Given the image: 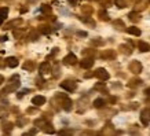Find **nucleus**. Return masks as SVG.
<instances>
[{
    "instance_id": "24",
    "label": "nucleus",
    "mask_w": 150,
    "mask_h": 136,
    "mask_svg": "<svg viewBox=\"0 0 150 136\" xmlns=\"http://www.w3.org/2000/svg\"><path fill=\"white\" fill-rule=\"evenodd\" d=\"M141 80H139V78H132L131 81H129V84H128V85L129 87H135V85H139V84H141Z\"/></svg>"
},
{
    "instance_id": "1",
    "label": "nucleus",
    "mask_w": 150,
    "mask_h": 136,
    "mask_svg": "<svg viewBox=\"0 0 150 136\" xmlns=\"http://www.w3.org/2000/svg\"><path fill=\"white\" fill-rule=\"evenodd\" d=\"M94 76H95L96 78H99L100 81H106V80H109V77H110V74L108 73V70L103 68L96 69L95 72H94Z\"/></svg>"
},
{
    "instance_id": "16",
    "label": "nucleus",
    "mask_w": 150,
    "mask_h": 136,
    "mask_svg": "<svg viewBox=\"0 0 150 136\" xmlns=\"http://www.w3.org/2000/svg\"><path fill=\"white\" fill-rule=\"evenodd\" d=\"M128 18L131 19L132 22H137V21H139V19H141V15H139V13H138V11H132V13L128 14Z\"/></svg>"
},
{
    "instance_id": "23",
    "label": "nucleus",
    "mask_w": 150,
    "mask_h": 136,
    "mask_svg": "<svg viewBox=\"0 0 150 136\" xmlns=\"http://www.w3.org/2000/svg\"><path fill=\"white\" fill-rule=\"evenodd\" d=\"M7 14H8V8L7 7H3V8H0V17L4 19L7 17Z\"/></svg>"
},
{
    "instance_id": "17",
    "label": "nucleus",
    "mask_w": 150,
    "mask_h": 136,
    "mask_svg": "<svg viewBox=\"0 0 150 136\" xmlns=\"http://www.w3.org/2000/svg\"><path fill=\"white\" fill-rule=\"evenodd\" d=\"M25 70H28V72H32L33 69H35V62H32V61H26L25 63H23L22 66Z\"/></svg>"
},
{
    "instance_id": "21",
    "label": "nucleus",
    "mask_w": 150,
    "mask_h": 136,
    "mask_svg": "<svg viewBox=\"0 0 150 136\" xmlns=\"http://www.w3.org/2000/svg\"><path fill=\"white\" fill-rule=\"evenodd\" d=\"M114 3H116V6H117V7L123 8V7H125V6H127V0H114Z\"/></svg>"
},
{
    "instance_id": "10",
    "label": "nucleus",
    "mask_w": 150,
    "mask_h": 136,
    "mask_svg": "<svg viewBox=\"0 0 150 136\" xmlns=\"http://www.w3.org/2000/svg\"><path fill=\"white\" fill-rule=\"evenodd\" d=\"M32 103L35 104V106H43V104L46 103V98L41 96V95H37L32 99Z\"/></svg>"
},
{
    "instance_id": "15",
    "label": "nucleus",
    "mask_w": 150,
    "mask_h": 136,
    "mask_svg": "<svg viewBox=\"0 0 150 136\" xmlns=\"http://www.w3.org/2000/svg\"><path fill=\"white\" fill-rule=\"evenodd\" d=\"M149 0H139L137 3V6H135V8H137V11H143V10L146 8V3H147Z\"/></svg>"
},
{
    "instance_id": "5",
    "label": "nucleus",
    "mask_w": 150,
    "mask_h": 136,
    "mask_svg": "<svg viewBox=\"0 0 150 136\" xmlns=\"http://www.w3.org/2000/svg\"><path fill=\"white\" fill-rule=\"evenodd\" d=\"M64 63L65 65H76L77 63V58L74 54H68L64 58Z\"/></svg>"
},
{
    "instance_id": "4",
    "label": "nucleus",
    "mask_w": 150,
    "mask_h": 136,
    "mask_svg": "<svg viewBox=\"0 0 150 136\" xmlns=\"http://www.w3.org/2000/svg\"><path fill=\"white\" fill-rule=\"evenodd\" d=\"M141 121L143 125H149L150 124V109H143L141 111Z\"/></svg>"
},
{
    "instance_id": "25",
    "label": "nucleus",
    "mask_w": 150,
    "mask_h": 136,
    "mask_svg": "<svg viewBox=\"0 0 150 136\" xmlns=\"http://www.w3.org/2000/svg\"><path fill=\"white\" fill-rule=\"evenodd\" d=\"M99 18L102 21H109V15H108V13H105V11H99Z\"/></svg>"
},
{
    "instance_id": "35",
    "label": "nucleus",
    "mask_w": 150,
    "mask_h": 136,
    "mask_svg": "<svg viewBox=\"0 0 150 136\" xmlns=\"http://www.w3.org/2000/svg\"><path fill=\"white\" fill-rule=\"evenodd\" d=\"M3 21H4V19H3V18H1V17H0V25L3 23Z\"/></svg>"
},
{
    "instance_id": "13",
    "label": "nucleus",
    "mask_w": 150,
    "mask_h": 136,
    "mask_svg": "<svg viewBox=\"0 0 150 136\" xmlns=\"http://www.w3.org/2000/svg\"><path fill=\"white\" fill-rule=\"evenodd\" d=\"M138 47H139V51H142V52H147V51H150V44L149 43H146V41H139Z\"/></svg>"
},
{
    "instance_id": "7",
    "label": "nucleus",
    "mask_w": 150,
    "mask_h": 136,
    "mask_svg": "<svg viewBox=\"0 0 150 136\" xmlns=\"http://www.w3.org/2000/svg\"><path fill=\"white\" fill-rule=\"evenodd\" d=\"M39 70H40V74H48V73L51 72V66L48 62H43V63L40 65V68H39Z\"/></svg>"
},
{
    "instance_id": "37",
    "label": "nucleus",
    "mask_w": 150,
    "mask_h": 136,
    "mask_svg": "<svg viewBox=\"0 0 150 136\" xmlns=\"http://www.w3.org/2000/svg\"><path fill=\"white\" fill-rule=\"evenodd\" d=\"M0 41H1V40H0Z\"/></svg>"
},
{
    "instance_id": "14",
    "label": "nucleus",
    "mask_w": 150,
    "mask_h": 136,
    "mask_svg": "<svg viewBox=\"0 0 150 136\" xmlns=\"http://www.w3.org/2000/svg\"><path fill=\"white\" fill-rule=\"evenodd\" d=\"M127 32L129 33V35H134V36H141V29L137 26H131L127 29Z\"/></svg>"
},
{
    "instance_id": "18",
    "label": "nucleus",
    "mask_w": 150,
    "mask_h": 136,
    "mask_svg": "<svg viewBox=\"0 0 150 136\" xmlns=\"http://www.w3.org/2000/svg\"><path fill=\"white\" fill-rule=\"evenodd\" d=\"M105 104V100L100 99V98H98V99L94 100V107H96V109H100V107H103Z\"/></svg>"
},
{
    "instance_id": "29",
    "label": "nucleus",
    "mask_w": 150,
    "mask_h": 136,
    "mask_svg": "<svg viewBox=\"0 0 150 136\" xmlns=\"http://www.w3.org/2000/svg\"><path fill=\"white\" fill-rule=\"evenodd\" d=\"M83 11H86V13H91L92 10H91V7H83Z\"/></svg>"
},
{
    "instance_id": "27",
    "label": "nucleus",
    "mask_w": 150,
    "mask_h": 136,
    "mask_svg": "<svg viewBox=\"0 0 150 136\" xmlns=\"http://www.w3.org/2000/svg\"><path fill=\"white\" fill-rule=\"evenodd\" d=\"M114 26H120L118 29H120V30H123V29H124V23L121 22V21H116V22H114Z\"/></svg>"
},
{
    "instance_id": "22",
    "label": "nucleus",
    "mask_w": 150,
    "mask_h": 136,
    "mask_svg": "<svg viewBox=\"0 0 150 136\" xmlns=\"http://www.w3.org/2000/svg\"><path fill=\"white\" fill-rule=\"evenodd\" d=\"M40 33H43V35H48V33H51V29L50 26H40Z\"/></svg>"
},
{
    "instance_id": "6",
    "label": "nucleus",
    "mask_w": 150,
    "mask_h": 136,
    "mask_svg": "<svg viewBox=\"0 0 150 136\" xmlns=\"http://www.w3.org/2000/svg\"><path fill=\"white\" fill-rule=\"evenodd\" d=\"M80 66H81L83 69L92 68V66H94V59H92V58H84L81 62H80Z\"/></svg>"
},
{
    "instance_id": "28",
    "label": "nucleus",
    "mask_w": 150,
    "mask_h": 136,
    "mask_svg": "<svg viewBox=\"0 0 150 136\" xmlns=\"http://www.w3.org/2000/svg\"><path fill=\"white\" fill-rule=\"evenodd\" d=\"M14 36H15V37H21V36H23V32H22V30H15V32H14Z\"/></svg>"
},
{
    "instance_id": "2",
    "label": "nucleus",
    "mask_w": 150,
    "mask_h": 136,
    "mask_svg": "<svg viewBox=\"0 0 150 136\" xmlns=\"http://www.w3.org/2000/svg\"><path fill=\"white\" fill-rule=\"evenodd\" d=\"M61 88L66 89L68 92H73V91L77 88V82L73 81V80H65V81L61 82Z\"/></svg>"
},
{
    "instance_id": "12",
    "label": "nucleus",
    "mask_w": 150,
    "mask_h": 136,
    "mask_svg": "<svg viewBox=\"0 0 150 136\" xmlns=\"http://www.w3.org/2000/svg\"><path fill=\"white\" fill-rule=\"evenodd\" d=\"M62 99H64V102H62V107H64L65 110L72 109V100L69 99L68 96H62Z\"/></svg>"
},
{
    "instance_id": "11",
    "label": "nucleus",
    "mask_w": 150,
    "mask_h": 136,
    "mask_svg": "<svg viewBox=\"0 0 150 136\" xmlns=\"http://www.w3.org/2000/svg\"><path fill=\"white\" fill-rule=\"evenodd\" d=\"M21 23H22V19H21V18L14 19V21H11V22H8L7 25H6L4 29H13V27H18Z\"/></svg>"
},
{
    "instance_id": "8",
    "label": "nucleus",
    "mask_w": 150,
    "mask_h": 136,
    "mask_svg": "<svg viewBox=\"0 0 150 136\" xmlns=\"http://www.w3.org/2000/svg\"><path fill=\"white\" fill-rule=\"evenodd\" d=\"M6 65H7L8 68H17V66L19 65V62L15 56H10V58L6 59Z\"/></svg>"
},
{
    "instance_id": "26",
    "label": "nucleus",
    "mask_w": 150,
    "mask_h": 136,
    "mask_svg": "<svg viewBox=\"0 0 150 136\" xmlns=\"http://www.w3.org/2000/svg\"><path fill=\"white\" fill-rule=\"evenodd\" d=\"M29 37H30V40H32V41H35V40H37V37H39V33H37V32H32Z\"/></svg>"
},
{
    "instance_id": "20",
    "label": "nucleus",
    "mask_w": 150,
    "mask_h": 136,
    "mask_svg": "<svg viewBox=\"0 0 150 136\" xmlns=\"http://www.w3.org/2000/svg\"><path fill=\"white\" fill-rule=\"evenodd\" d=\"M120 50H123V54H127V55H131L132 50H131V47H127V45H121L120 47Z\"/></svg>"
},
{
    "instance_id": "34",
    "label": "nucleus",
    "mask_w": 150,
    "mask_h": 136,
    "mask_svg": "<svg viewBox=\"0 0 150 136\" xmlns=\"http://www.w3.org/2000/svg\"><path fill=\"white\" fill-rule=\"evenodd\" d=\"M79 35H80V36H87L86 32H79Z\"/></svg>"
},
{
    "instance_id": "31",
    "label": "nucleus",
    "mask_w": 150,
    "mask_h": 136,
    "mask_svg": "<svg viewBox=\"0 0 150 136\" xmlns=\"http://www.w3.org/2000/svg\"><path fill=\"white\" fill-rule=\"evenodd\" d=\"M59 133H62V135H66V133H72L70 131H61Z\"/></svg>"
},
{
    "instance_id": "36",
    "label": "nucleus",
    "mask_w": 150,
    "mask_h": 136,
    "mask_svg": "<svg viewBox=\"0 0 150 136\" xmlns=\"http://www.w3.org/2000/svg\"><path fill=\"white\" fill-rule=\"evenodd\" d=\"M149 3H150V0H149Z\"/></svg>"
},
{
    "instance_id": "9",
    "label": "nucleus",
    "mask_w": 150,
    "mask_h": 136,
    "mask_svg": "<svg viewBox=\"0 0 150 136\" xmlns=\"http://www.w3.org/2000/svg\"><path fill=\"white\" fill-rule=\"evenodd\" d=\"M116 56V52L113 50H105L102 54H100V58L102 59H113Z\"/></svg>"
},
{
    "instance_id": "32",
    "label": "nucleus",
    "mask_w": 150,
    "mask_h": 136,
    "mask_svg": "<svg viewBox=\"0 0 150 136\" xmlns=\"http://www.w3.org/2000/svg\"><path fill=\"white\" fill-rule=\"evenodd\" d=\"M4 65H6V61H4V62H3V61L0 59V68H4Z\"/></svg>"
},
{
    "instance_id": "19",
    "label": "nucleus",
    "mask_w": 150,
    "mask_h": 136,
    "mask_svg": "<svg viewBox=\"0 0 150 136\" xmlns=\"http://www.w3.org/2000/svg\"><path fill=\"white\" fill-rule=\"evenodd\" d=\"M40 11L43 14H50L51 13V6H48V4H43L40 7Z\"/></svg>"
},
{
    "instance_id": "3",
    "label": "nucleus",
    "mask_w": 150,
    "mask_h": 136,
    "mask_svg": "<svg viewBox=\"0 0 150 136\" xmlns=\"http://www.w3.org/2000/svg\"><path fill=\"white\" fill-rule=\"evenodd\" d=\"M128 69H129V72H132L134 74H139V73L142 72V63L138 62V61H132L131 63H129V66H128Z\"/></svg>"
},
{
    "instance_id": "30",
    "label": "nucleus",
    "mask_w": 150,
    "mask_h": 136,
    "mask_svg": "<svg viewBox=\"0 0 150 136\" xmlns=\"http://www.w3.org/2000/svg\"><path fill=\"white\" fill-rule=\"evenodd\" d=\"M3 82H4V77H3V76H1V74H0V85H1V84H3Z\"/></svg>"
},
{
    "instance_id": "33",
    "label": "nucleus",
    "mask_w": 150,
    "mask_h": 136,
    "mask_svg": "<svg viewBox=\"0 0 150 136\" xmlns=\"http://www.w3.org/2000/svg\"><path fill=\"white\" fill-rule=\"evenodd\" d=\"M145 94H146V95H147V96H149V95H150V88H147V89H146V91H145Z\"/></svg>"
}]
</instances>
